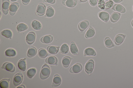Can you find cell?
Instances as JSON below:
<instances>
[{
    "label": "cell",
    "instance_id": "obj_1",
    "mask_svg": "<svg viewBox=\"0 0 133 88\" xmlns=\"http://www.w3.org/2000/svg\"><path fill=\"white\" fill-rule=\"evenodd\" d=\"M50 69L48 65L46 64L44 65L42 67L40 74V77L42 79H44L47 78L50 74Z\"/></svg>",
    "mask_w": 133,
    "mask_h": 88
},
{
    "label": "cell",
    "instance_id": "obj_2",
    "mask_svg": "<svg viewBox=\"0 0 133 88\" xmlns=\"http://www.w3.org/2000/svg\"><path fill=\"white\" fill-rule=\"evenodd\" d=\"M94 66V62L93 60L90 59L86 63L84 69L85 72L89 75H90L93 70Z\"/></svg>",
    "mask_w": 133,
    "mask_h": 88
},
{
    "label": "cell",
    "instance_id": "obj_3",
    "mask_svg": "<svg viewBox=\"0 0 133 88\" xmlns=\"http://www.w3.org/2000/svg\"><path fill=\"white\" fill-rule=\"evenodd\" d=\"M23 79L22 74L21 72L16 74L14 76L13 79L14 85L17 86L19 85L22 82Z\"/></svg>",
    "mask_w": 133,
    "mask_h": 88
},
{
    "label": "cell",
    "instance_id": "obj_4",
    "mask_svg": "<svg viewBox=\"0 0 133 88\" xmlns=\"http://www.w3.org/2000/svg\"><path fill=\"white\" fill-rule=\"evenodd\" d=\"M1 68L11 72H14L15 70V68L14 65L11 63L6 62L2 65Z\"/></svg>",
    "mask_w": 133,
    "mask_h": 88
},
{
    "label": "cell",
    "instance_id": "obj_5",
    "mask_svg": "<svg viewBox=\"0 0 133 88\" xmlns=\"http://www.w3.org/2000/svg\"><path fill=\"white\" fill-rule=\"evenodd\" d=\"M82 69V66L81 63H76L70 69L69 71L71 73H77L81 72Z\"/></svg>",
    "mask_w": 133,
    "mask_h": 88
},
{
    "label": "cell",
    "instance_id": "obj_6",
    "mask_svg": "<svg viewBox=\"0 0 133 88\" xmlns=\"http://www.w3.org/2000/svg\"><path fill=\"white\" fill-rule=\"evenodd\" d=\"M46 9L45 5L43 3H40L37 7L36 11L37 15L40 16L43 15L45 13Z\"/></svg>",
    "mask_w": 133,
    "mask_h": 88
},
{
    "label": "cell",
    "instance_id": "obj_7",
    "mask_svg": "<svg viewBox=\"0 0 133 88\" xmlns=\"http://www.w3.org/2000/svg\"><path fill=\"white\" fill-rule=\"evenodd\" d=\"M36 34L35 32L31 31L29 32L26 37V41L29 44H32L35 41L36 39Z\"/></svg>",
    "mask_w": 133,
    "mask_h": 88
},
{
    "label": "cell",
    "instance_id": "obj_8",
    "mask_svg": "<svg viewBox=\"0 0 133 88\" xmlns=\"http://www.w3.org/2000/svg\"><path fill=\"white\" fill-rule=\"evenodd\" d=\"M19 6V4L18 2H14L11 3L9 7L10 15L11 16L14 15Z\"/></svg>",
    "mask_w": 133,
    "mask_h": 88
},
{
    "label": "cell",
    "instance_id": "obj_9",
    "mask_svg": "<svg viewBox=\"0 0 133 88\" xmlns=\"http://www.w3.org/2000/svg\"><path fill=\"white\" fill-rule=\"evenodd\" d=\"M62 3L67 7L72 8L75 7L77 5V0H63Z\"/></svg>",
    "mask_w": 133,
    "mask_h": 88
},
{
    "label": "cell",
    "instance_id": "obj_10",
    "mask_svg": "<svg viewBox=\"0 0 133 88\" xmlns=\"http://www.w3.org/2000/svg\"><path fill=\"white\" fill-rule=\"evenodd\" d=\"M10 6L9 0H2V9L5 15L7 14L9 12Z\"/></svg>",
    "mask_w": 133,
    "mask_h": 88
},
{
    "label": "cell",
    "instance_id": "obj_11",
    "mask_svg": "<svg viewBox=\"0 0 133 88\" xmlns=\"http://www.w3.org/2000/svg\"><path fill=\"white\" fill-rule=\"evenodd\" d=\"M61 78L60 76L57 74L54 75L51 86L52 87H57L59 86L61 83Z\"/></svg>",
    "mask_w": 133,
    "mask_h": 88
},
{
    "label": "cell",
    "instance_id": "obj_12",
    "mask_svg": "<svg viewBox=\"0 0 133 88\" xmlns=\"http://www.w3.org/2000/svg\"><path fill=\"white\" fill-rule=\"evenodd\" d=\"M53 36L52 35H47L42 37L40 39L41 42L43 43L48 44L52 42Z\"/></svg>",
    "mask_w": 133,
    "mask_h": 88
},
{
    "label": "cell",
    "instance_id": "obj_13",
    "mask_svg": "<svg viewBox=\"0 0 133 88\" xmlns=\"http://www.w3.org/2000/svg\"><path fill=\"white\" fill-rule=\"evenodd\" d=\"M45 61L48 64L50 65H56L58 62V59L55 56H51L46 58Z\"/></svg>",
    "mask_w": 133,
    "mask_h": 88
},
{
    "label": "cell",
    "instance_id": "obj_14",
    "mask_svg": "<svg viewBox=\"0 0 133 88\" xmlns=\"http://www.w3.org/2000/svg\"><path fill=\"white\" fill-rule=\"evenodd\" d=\"M99 18L104 22L108 21L109 19L110 16L109 13L105 11L100 12L98 13Z\"/></svg>",
    "mask_w": 133,
    "mask_h": 88
},
{
    "label": "cell",
    "instance_id": "obj_15",
    "mask_svg": "<svg viewBox=\"0 0 133 88\" xmlns=\"http://www.w3.org/2000/svg\"><path fill=\"white\" fill-rule=\"evenodd\" d=\"M26 59L24 58L19 60L17 63L18 67L21 70L24 71L26 68Z\"/></svg>",
    "mask_w": 133,
    "mask_h": 88
},
{
    "label": "cell",
    "instance_id": "obj_16",
    "mask_svg": "<svg viewBox=\"0 0 133 88\" xmlns=\"http://www.w3.org/2000/svg\"><path fill=\"white\" fill-rule=\"evenodd\" d=\"M37 52V50L35 47L30 46L27 51V55L29 58H31L34 57L36 54Z\"/></svg>",
    "mask_w": 133,
    "mask_h": 88
},
{
    "label": "cell",
    "instance_id": "obj_17",
    "mask_svg": "<svg viewBox=\"0 0 133 88\" xmlns=\"http://www.w3.org/2000/svg\"><path fill=\"white\" fill-rule=\"evenodd\" d=\"M125 37V36L123 34H119L116 36L115 39V42L116 44L119 45L123 42Z\"/></svg>",
    "mask_w": 133,
    "mask_h": 88
},
{
    "label": "cell",
    "instance_id": "obj_18",
    "mask_svg": "<svg viewBox=\"0 0 133 88\" xmlns=\"http://www.w3.org/2000/svg\"><path fill=\"white\" fill-rule=\"evenodd\" d=\"M112 9L114 10L122 13L125 12V8L121 5L119 4H116L112 7Z\"/></svg>",
    "mask_w": 133,
    "mask_h": 88
},
{
    "label": "cell",
    "instance_id": "obj_19",
    "mask_svg": "<svg viewBox=\"0 0 133 88\" xmlns=\"http://www.w3.org/2000/svg\"><path fill=\"white\" fill-rule=\"evenodd\" d=\"M96 53L95 50L91 47L86 48L84 51V55L85 56H95Z\"/></svg>",
    "mask_w": 133,
    "mask_h": 88
},
{
    "label": "cell",
    "instance_id": "obj_20",
    "mask_svg": "<svg viewBox=\"0 0 133 88\" xmlns=\"http://www.w3.org/2000/svg\"><path fill=\"white\" fill-rule=\"evenodd\" d=\"M72 59V58L69 56H66L63 57L62 61L63 67L65 68L68 67Z\"/></svg>",
    "mask_w": 133,
    "mask_h": 88
},
{
    "label": "cell",
    "instance_id": "obj_21",
    "mask_svg": "<svg viewBox=\"0 0 133 88\" xmlns=\"http://www.w3.org/2000/svg\"><path fill=\"white\" fill-rule=\"evenodd\" d=\"M89 25V22L87 20H84L80 22L78 25V28L79 30L83 31L85 30Z\"/></svg>",
    "mask_w": 133,
    "mask_h": 88
},
{
    "label": "cell",
    "instance_id": "obj_22",
    "mask_svg": "<svg viewBox=\"0 0 133 88\" xmlns=\"http://www.w3.org/2000/svg\"><path fill=\"white\" fill-rule=\"evenodd\" d=\"M47 50L50 54H55L59 51V47L53 46H49L47 47Z\"/></svg>",
    "mask_w": 133,
    "mask_h": 88
},
{
    "label": "cell",
    "instance_id": "obj_23",
    "mask_svg": "<svg viewBox=\"0 0 133 88\" xmlns=\"http://www.w3.org/2000/svg\"><path fill=\"white\" fill-rule=\"evenodd\" d=\"M70 50L71 53L74 55L78 54V50L77 47L74 42H71L70 44Z\"/></svg>",
    "mask_w": 133,
    "mask_h": 88
},
{
    "label": "cell",
    "instance_id": "obj_24",
    "mask_svg": "<svg viewBox=\"0 0 133 88\" xmlns=\"http://www.w3.org/2000/svg\"><path fill=\"white\" fill-rule=\"evenodd\" d=\"M95 34V30L91 26L86 32L85 34V37L87 38H89L93 37Z\"/></svg>",
    "mask_w": 133,
    "mask_h": 88
},
{
    "label": "cell",
    "instance_id": "obj_25",
    "mask_svg": "<svg viewBox=\"0 0 133 88\" xmlns=\"http://www.w3.org/2000/svg\"><path fill=\"white\" fill-rule=\"evenodd\" d=\"M31 26L35 30H39L42 28V25L41 23L36 20H34L32 22Z\"/></svg>",
    "mask_w": 133,
    "mask_h": 88
},
{
    "label": "cell",
    "instance_id": "obj_26",
    "mask_svg": "<svg viewBox=\"0 0 133 88\" xmlns=\"http://www.w3.org/2000/svg\"><path fill=\"white\" fill-rule=\"evenodd\" d=\"M10 79V78L4 79L0 82V87L1 88H8L9 87V82Z\"/></svg>",
    "mask_w": 133,
    "mask_h": 88
},
{
    "label": "cell",
    "instance_id": "obj_27",
    "mask_svg": "<svg viewBox=\"0 0 133 88\" xmlns=\"http://www.w3.org/2000/svg\"><path fill=\"white\" fill-rule=\"evenodd\" d=\"M121 14L118 12H114L111 15L110 17V20L112 22H117L119 19Z\"/></svg>",
    "mask_w": 133,
    "mask_h": 88
},
{
    "label": "cell",
    "instance_id": "obj_28",
    "mask_svg": "<svg viewBox=\"0 0 133 88\" xmlns=\"http://www.w3.org/2000/svg\"><path fill=\"white\" fill-rule=\"evenodd\" d=\"M55 11L53 8L51 6H48L47 8L45 17L50 18L52 17L54 15Z\"/></svg>",
    "mask_w": 133,
    "mask_h": 88
},
{
    "label": "cell",
    "instance_id": "obj_29",
    "mask_svg": "<svg viewBox=\"0 0 133 88\" xmlns=\"http://www.w3.org/2000/svg\"><path fill=\"white\" fill-rule=\"evenodd\" d=\"M1 35L6 38L11 39L12 33L11 30L8 29H5L2 30L1 32Z\"/></svg>",
    "mask_w": 133,
    "mask_h": 88
},
{
    "label": "cell",
    "instance_id": "obj_30",
    "mask_svg": "<svg viewBox=\"0 0 133 88\" xmlns=\"http://www.w3.org/2000/svg\"><path fill=\"white\" fill-rule=\"evenodd\" d=\"M5 54L7 56L13 57L16 55V52L14 49L12 48H9L5 50Z\"/></svg>",
    "mask_w": 133,
    "mask_h": 88
},
{
    "label": "cell",
    "instance_id": "obj_31",
    "mask_svg": "<svg viewBox=\"0 0 133 88\" xmlns=\"http://www.w3.org/2000/svg\"><path fill=\"white\" fill-rule=\"evenodd\" d=\"M27 25L23 23H20L17 26L16 29L18 32H21L25 31L28 29Z\"/></svg>",
    "mask_w": 133,
    "mask_h": 88
},
{
    "label": "cell",
    "instance_id": "obj_32",
    "mask_svg": "<svg viewBox=\"0 0 133 88\" xmlns=\"http://www.w3.org/2000/svg\"><path fill=\"white\" fill-rule=\"evenodd\" d=\"M104 43L105 46L107 47L110 48L114 46L111 40L108 37H106L105 38Z\"/></svg>",
    "mask_w": 133,
    "mask_h": 88
},
{
    "label": "cell",
    "instance_id": "obj_33",
    "mask_svg": "<svg viewBox=\"0 0 133 88\" xmlns=\"http://www.w3.org/2000/svg\"><path fill=\"white\" fill-rule=\"evenodd\" d=\"M36 72V70L35 68H30L27 70L26 75L29 78H31L34 76Z\"/></svg>",
    "mask_w": 133,
    "mask_h": 88
},
{
    "label": "cell",
    "instance_id": "obj_34",
    "mask_svg": "<svg viewBox=\"0 0 133 88\" xmlns=\"http://www.w3.org/2000/svg\"><path fill=\"white\" fill-rule=\"evenodd\" d=\"M69 49L68 45L66 43H64L61 45L60 47V52L63 54H66L68 53Z\"/></svg>",
    "mask_w": 133,
    "mask_h": 88
},
{
    "label": "cell",
    "instance_id": "obj_35",
    "mask_svg": "<svg viewBox=\"0 0 133 88\" xmlns=\"http://www.w3.org/2000/svg\"><path fill=\"white\" fill-rule=\"evenodd\" d=\"M39 56L42 58H45L48 55V53L46 50L43 48L39 49L38 51Z\"/></svg>",
    "mask_w": 133,
    "mask_h": 88
},
{
    "label": "cell",
    "instance_id": "obj_36",
    "mask_svg": "<svg viewBox=\"0 0 133 88\" xmlns=\"http://www.w3.org/2000/svg\"><path fill=\"white\" fill-rule=\"evenodd\" d=\"M105 2L104 0H99L98 2V6L102 10H104L105 9Z\"/></svg>",
    "mask_w": 133,
    "mask_h": 88
},
{
    "label": "cell",
    "instance_id": "obj_37",
    "mask_svg": "<svg viewBox=\"0 0 133 88\" xmlns=\"http://www.w3.org/2000/svg\"><path fill=\"white\" fill-rule=\"evenodd\" d=\"M114 3V2L112 0L107 2L105 4V9H108L111 8L113 6Z\"/></svg>",
    "mask_w": 133,
    "mask_h": 88
},
{
    "label": "cell",
    "instance_id": "obj_38",
    "mask_svg": "<svg viewBox=\"0 0 133 88\" xmlns=\"http://www.w3.org/2000/svg\"><path fill=\"white\" fill-rule=\"evenodd\" d=\"M98 0H89L90 4L92 6H95L97 4Z\"/></svg>",
    "mask_w": 133,
    "mask_h": 88
},
{
    "label": "cell",
    "instance_id": "obj_39",
    "mask_svg": "<svg viewBox=\"0 0 133 88\" xmlns=\"http://www.w3.org/2000/svg\"><path fill=\"white\" fill-rule=\"evenodd\" d=\"M44 2L50 4H54L55 2V0H43Z\"/></svg>",
    "mask_w": 133,
    "mask_h": 88
},
{
    "label": "cell",
    "instance_id": "obj_40",
    "mask_svg": "<svg viewBox=\"0 0 133 88\" xmlns=\"http://www.w3.org/2000/svg\"><path fill=\"white\" fill-rule=\"evenodd\" d=\"M22 3L25 5H28L29 3L30 0H21Z\"/></svg>",
    "mask_w": 133,
    "mask_h": 88
},
{
    "label": "cell",
    "instance_id": "obj_41",
    "mask_svg": "<svg viewBox=\"0 0 133 88\" xmlns=\"http://www.w3.org/2000/svg\"><path fill=\"white\" fill-rule=\"evenodd\" d=\"M115 3H118L123 1V0H112Z\"/></svg>",
    "mask_w": 133,
    "mask_h": 88
},
{
    "label": "cell",
    "instance_id": "obj_42",
    "mask_svg": "<svg viewBox=\"0 0 133 88\" xmlns=\"http://www.w3.org/2000/svg\"><path fill=\"white\" fill-rule=\"evenodd\" d=\"M16 88H25V87L24 86V85L21 84V85H19L18 87H16Z\"/></svg>",
    "mask_w": 133,
    "mask_h": 88
},
{
    "label": "cell",
    "instance_id": "obj_43",
    "mask_svg": "<svg viewBox=\"0 0 133 88\" xmlns=\"http://www.w3.org/2000/svg\"><path fill=\"white\" fill-rule=\"evenodd\" d=\"M80 1L82 2H86L88 0H79Z\"/></svg>",
    "mask_w": 133,
    "mask_h": 88
},
{
    "label": "cell",
    "instance_id": "obj_44",
    "mask_svg": "<svg viewBox=\"0 0 133 88\" xmlns=\"http://www.w3.org/2000/svg\"><path fill=\"white\" fill-rule=\"evenodd\" d=\"M131 24L132 26L133 27V19L131 21Z\"/></svg>",
    "mask_w": 133,
    "mask_h": 88
},
{
    "label": "cell",
    "instance_id": "obj_45",
    "mask_svg": "<svg viewBox=\"0 0 133 88\" xmlns=\"http://www.w3.org/2000/svg\"><path fill=\"white\" fill-rule=\"evenodd\" d=\"M11 1L15 2L17 0H10Z\"/></svg>",
    "mask_w": 133,
    "mask_h": 88
},
{
    "label": "cell",
    "instance_id": "obj_46",
    "mask_svg": "<svg viewBox=\"0 0 133 88\" xmlns=\"http://www.w3.org/2000/svg\"><path fill=\"white\" fill-rule=\"evenodd\" d=\"M105 0L106 1H109V0Z\"/></svg>",
    "mask_w": 133,
    "mask_h": 88
},
{
    "label": "cell",
    "instance_id": "obj_47",
    "mask_svg": "<svg viewBox=\"0 0 133 88\" xmlns=\"http://www.w3.org/2000/svg\"><path fill=\"white\" fill-rule=\"evenodd\" d=\"M132 10H133V7H132Z\"/></svg>",
    "mask_w": 133,
    "mask_h": 88
}]
</instances>
